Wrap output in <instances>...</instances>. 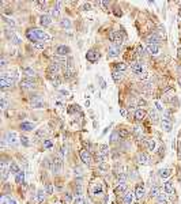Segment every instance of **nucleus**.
<instances>
[{
  "label": "nucleus",
  "mask_w": 181,
  "mask_h": 204,
  "mask_svg": "<svg viewBox=\"0 0 181 204\" xmlns=\"http://www.w3.org/2000/svg\"><path fill=\"white\" fill-rule=\"evenodd\" d=\"M3 139L6 140V143L8 146H12V147L18 146L19 141H21V137H18V135L15 134V132H7V134L4 135Z\"/></svg>",
  "instance_id": "f257e3e1"
},
{
  "label": "nucleus",
  "mask_w": 181,
  "mask_h": 204,
  "mask_svg": "<svg viewBox=\"0 0 181 204\" xmlns=\"http://www.w3.org/2000/svg\"><path fill=\"white\" fill-rule=\"evenodd\" d=\"M90 190H91V195L94 196H101L103 193V188H102V182L101 181H94L90 185Z\"/></svg>",
  "instance_id": "f03ea898"
},
{
  "label": "nucleus",
  "mask_w": 181,
  "mask_h": 204,
  "mask_svg": "<svg viewBox=\"0 0 181 204\" xmlns=\"http://www.w3.org/2000/svg\"><path fill=\"white\" fill-rule=\"evenodd\" d=\"M30 105L33 109H42L45 106V102L40 95H34L30 98Z\"/></svg>",
  "instance_id": "7ed1b4c3"
},
{
  "label": "nucleus",
  "mask_w": 181,
  "mask_h": 204,
  "mask_svg": "<svg viewBox=\"0 0 181 204\" xmlns=\"http://www.w3.org/2000/svg\"><path fill=\"white\" fill-rule=\"evenodd\" d=\"M33 31H34V34L37 36V38H38V41H51L52 40V36L51 34H48L46 31H44V30H41V29H33Z\"/></svg>",
  "instance_id": "20e7f679"
},
{
  "label": "nucleus",
  "mask_w": 181,
  "mask_h": 204,
  "mask_svg": "<svg viewBox=\"0 0 181 204\" xmlns=\"http://www.w3.org/2000/svg\"><path fill=\"white\" fill-rule=\"evenodd\" d=\"M79 155H81V159H82V162L85 163V165H90V163L93 162L91 154H90V151H89V150L82 149L81 151H79Z\"/></svg>",
  "instance_id": "39448f33"
},
{
  "label": "nucleus",
  "mask_w": 181,
  "mask_h": 204,
  "mask_svg": "<svg viewBox=\"0 0 181 204\" xmlns=\"http://www.w3.org/2000/svg\"><path fill=\"white\" fill-rule=\"evenodd\" d=\"M131 70H132V72L135 75H140V74H143V72H146V71H144V65L142 61H133V63H131Z\"/></svg>",
  "instance_id": "423d86ee"
},
{
  "label": "nucleus",
  "mask_w": 181,
  "mask_h": 204,
  "mask_svg": "<svg viewBox=\"0 0 181 204\" xmlns=\"http://www.w3.org/2000/svg\"><path fill=\"white\" fill-rule=\"evenodd\" d=\"M100 59V52L95 50V49H90L89 52L86 53V60L90 61V63H95Z\"/></svg>",
  "instance_id": "0eeeda50"
},
{
  "label": "nucleus",
  "mask_w": 181,
  "mask_h": 204,
  "mask_svg": "<svg viewBox=\"0 0 181 204\" xmlns=\"http://www.w3.org/2000/svg\"><path fill=\"white\" fill-rule=\"evenodd\" d=\"M146 42H147V45H159L161 44V37L157 33H152L146 38Z\"/></svg>",
  "instance_id": "6e6552de"
},
{
  "label": "nucleus",
  "mask_w": 181,
  "mask_h": 204,
  "mask_svg": "<svg viewBox=\"0 0 181 204\" xmlns=\"http://www.w3.org/2000/svg\"><path fill=\"white\" fill-rule=\"evenodd\" d=\"M161 127H162V129H163V131H166V132H170V131H172V128H173V121H172V119L163 117V119L161 120Z\"/></svg>",
  "instance_id": "1a4fd4ad"
},
{
  "label": "nucleus",
  "mask_w": 181,
  "mask_h": 204,
  "mask_svg": "<svg viewBox=\"0 0 181 204\" xmlns=\"http://www.w3.org/2000/svg\"><path fill=\"white\" fill-rule=\"evenodd\" d=\"M21 87L25 90H33L36 89V83L30 79H23V80H21Z\"/></svg>",
  "instance_id": "9d476101"
},
{
  "label": "nucleus",
  "mask_w": 181,
  "mask_h": 204,
  "mask_svg": "<svg viewBox=\"0 0 181 204\" xmlns=\"http://www.w3.org/2000/svg\"><path fill=\"white\" fill-rule=\"evenodd\" d=\"M136 162L140 163V165H143V166H146V165H148V163H150V161H148V156L146 155L144 152H138Z\"/></svg>",
  "instance_id": "9b49d317"
},
{
  "label": "nucleus",
  "mask_w": 181,
  "mask_h": 204,
  "mask_svg": "<svg viewBox=\"0 0 181 204\" xmlns=\"http://www.w3.org/2000/svg\"><path fill=\"white\" fill-rule=\"evenodd\" d=\"M70 52H71V49L68 46H66V45H59L56 48V55L57 56H67Z\"/></svg>",
  "instance_id": "f8f14e48"
},
{
  "label": "nucleus",
  "mask_w": 181,
  "mask_h": 204,
  "mask_svg": "<svg viewBox=\"0 0 181 204\" xmlns=\"http://www.w3.org/2000/svg\"><path fill=\"white\" fill-rule=\"evenodd\" d=\"M158 174H159V177L162 178V180H167L170 176L173 174V170L169 169V167H166V169H161V170L158 171Z\"/></svg>",
  "instance_id": "ddd939ff"
},
{
  "label": "nucleus",
  "mask_w": 181,
  "mask_h": 204,
  "mask_svg": "<svg viewBox=\"0 0 181 204\" xmlns=\"http://www.w3.org/2000/svg\"><path fill=\"white\" fill-rule=\"evenodd\" d=\"M12 86H14V80L12 79H0V87L3 90L10 89Z\"/></svg>",
  "instance_id": "4468645a"
},
{
  "label": "nucleus",
  "mask_w": 181,
  "mask_h": 204,
  "mask_svg": "<svg viewBox=\"0 0 181 204\" xmlns=\"http://www.w3.org/2000/svg\"><path fill=\"white\" fill-rule=\"evenodd\" d=\"M60 71V64L59 63H52L49 64V68H48V72L49 75H57V72Z\"/></svg>",
  "instance_id": "2eb2a0df"
},
{
  "label": "nucleus",
  "mask_w": 181,
  "mask_h": 204,
  "mask_svg": "<svg viewBox=\"0 0 181 204\" xmlns=\"http://www.w3.org/2000/svg\"><path fill=\"white\" fill-rule=\"evenodd\" d=\"M147 52L151 56H157L161 52V48H159V45H147Z\"/></svg>",
  "instance_id": "dca6fc26"
},
{
  "label": "nucleus",
  "mask_w": 181,
  "mask_h": 204,
  "mask_svg": "<svg viewBox=\"0 0 181 204\" xmlns=\"http://www.w3.org/2000/svg\"><path fill=\"white\" fill-rule=\"evenodd\" d=\"M146 117V110L143 108H138L135 112V120L136 121H143V119Z\"/></svg>",
  "instance_id": "f3484780"
},
{
  "label": "nucleus",
  "mask_w": 181,
  "mask_h": 204,
  "mask_svg": "<svg viewBox=\"0 0 181 204\" xmlns=\"http://www.w3.org/2000/svg\"><path fill=\"white\" fill-rule=\"evenodd\" d=\"M146 195V190H144V186L142 185V184H139V185L136 186V189H135V196H136V199H143V196Z\"/></svg>",
  "instance_id": "a211bd4d"
},
{
  "label": "nucleus",
  "mask_w": 181,
  "mask_h": 204,
  "mask_svg": "<svg viewBox=\"0 0 181 204\" xmlns=\"http://www.w3.org/2000/svg\"><path fill=\"white\" fill-rule=\"evenodd\" d=\"M51 23H52V16H49V15H42L40 18V25L41 26H51Z\"/></svg>",
  "instance_id": "6ab92c4d"
},
{
  "label": "nucleus",
  "mask_w": 181,
  "mask_h": 204,
  "mask_svg": "<svg viewBox=\"0 0 181 204\" xmlns=\"http://www.w3.org/2000/svg\"><path fill=\"white\" fill-rule=\"evenodd\" d=\"M118 52H120V50H118V48L116 45H110L109 49H108V57H110V59L112 57H117Z\"/></svg>",
  "instance_id": "aec40b11"
},
{
  "label": "nucleus",
  "mask_w": 181,
  "mask_h": 204,
  "mask_svg": "<svg viewBox=\"0 0 181 204\" xmlns=\"http://www.w3.org/2000/svg\"><path fill=\"white\" fill-rule=\"evenodd\" d=\"M157 204H167V193L161 189L159 196L157 197Z\"/></svg>",
  "instance_id": "412c9836"
},
{
  "label": "nucleus",
  "mask_w": 181,
  "mask_h": 204,
  "mask_svg": "<svg viewBox=\"0 0 181 204\" xmlns=\"http://www.w3.org/2000/svg\"><path fill=\"white\" fill-rule=\"evenodd\" d=\"M22 72L26 76V79H30V80H31L33 78H36V71H34L33 68H23Z\"/></svg>",
  "instance_id": "4be33fe9"
},
{
  "label": "nucleus",
  "mask_w": 181,
  "mask_h": 204,
  "mask_svg": "<svg viewBox=\"0 0 181 204\" xmlns=\"http://www.w3.org/2000/svg\"><path fill=\"white\" fill-rule=\"evenodd\" d=\"M21 129L25 131V132H30V131L36 129V124H33V122H22L21 124Z\"/></svg>",
  "instance_id": "5701e85b"
},
{
  "label": "nucleus",
  "mask_w": 181,
  "mask_h": 204,
  "mask_svg": "<svg viewBox=\"0 0 181 204\" xmlns=\"http://www.w3.org/2000/svg\"><path fill=\"white\" fill-rule=\"evenodd\" d=\"M150 120H151L152 124H158L159 116H158V110L157 109H150Z\"/></svg>",
  "instance_id": "b1692460"
},
{
  "label": "nucleus",
  "mask_w": 181,
  "mask_h": 204,
  "mask_svg": "<svg viewBox=\"0 0 181 204\" xmlns=\"http://www.w3.org/2000/svg\"><path fill=\"white\" fill-rule=\"evenodd\" d=\"M127 192V184L125 182H118V185L115 188V193L120 195V193H125Z\"/></svg>",
  "instance_id": "393cba45"
},
{
  "label": "nucleus",
  "mask_w": 181,
  "mask_h": 204,
  "mask_svg": "<svg viewBox=\"0 0 181 204\" xmlns=\"http://www.w3.org/2000/svg\"><path fill=\"white\" fill-rule=\"evenodd\" d=\"M0 204H18V203L14 199H11L10 196H7V195H3L0 197Z\"/></svg>",
  "instance_id": "a878e982"
},
{
  "label": "nucleus",
  "mask_w": 181,
  "mask_h": 204,
  "mask_svg": "<svg viewBox=\"0 0 181 204\" xmlns=\"http://www.w3.org/2000/svg\"><path fill=\"white\" fill-rule=\"evenodd\" d=\"M112 78H113V80H115L116 83H118V82L123 80V78H124V74H123V72H120V71H115V70H113V72H112Z\"/></svg>",
  "instance_id": "bb28decb"
},
{
  "label": "nucleus",
  "mask_w": 181,
  "mask_h": 204,
  "mask_svg": "<svg viewBox=\"0 0 181 204\" xmlns=\"http://www.w3.org/2000/svg\"><path fill=\"white\" fill-rule=\"evenodd\" d=\"M15 182L19 184V185H22L23 182H25V171L21 170L18 174H15Z\"/></svg>",
  "instance_id": "cd10ccee"
},
{
  "label": "nucleus",
  "mask_w": 181,
  "mask_h": 204,
  "mask_svg": "<svg viewBox=\"0 0 181 204\" xmlns=\"http://www.w3.org/2000/svg\"><path fill=\"white\" fill-rule=\"evenodd\" d=\"M26 37L29 38L30 41H31V42H38V38H37V36H36V34H34V31H33V29H29L27 30V31H26Z\"/></svg>",
  "instance_id": "c85d7f7f"
},
{
  "label": "nucleus",
  "mask_w": 181,
  "mask_h": 204,
  "mask_svg": "<svg viewBox=\"0 0 181 204\" xmlns=\"http://www.w3.org/2000/svg\"><path fill=\"white\" fill-rule=\"evenodd\" d=\"M132 200H133V193L131 190H127L124 193V204H132Z\"/></svg>",
  "instance_id": "c756f323"
},
{
  "label": "nucleus",
  "mask_w": 181,
  "mask_h": 204,
  "mask_svg": "<svg viewBox=\"0 0 181 204\" xmlns=\"http://www.w3.org/2000/svg\"><path fill=\"white\" fill-rule=\"evenodd\" d=\"M19 171H21V169H19L18 163H16V162H11V163H10V173H11V174H18Z\"/></svg>",
  "instance_id": "7c9ffc66"
},
{
  "label": "nucleus",
  "mask_w": 181,
  "mask_h": 204,
  "mask_svg": "<svg viewBox=\"0 0 181 204\" xmlns=\"http://www.w3.org/2000/svg\"><path fill=\"white\" fill-rule=\"evenodd\" d=\"M60 26L63 27V29H70L72 26V23H71V21L68 18H63L60 21Z\"/></svg>",
  "instance_id": "2f4dec72"
},
{
  "label": "nucleus",
  "mask_w": 181,
  "mask_h": 204,
  "mask_svg": "<svg viewBox=\"0 0 181 204\" xmlns=\"http://www.w3.org/2000/svg\"><path fill=\"white\" fill-rule=\"evenodd\" d=\"M155 147H157V143H155L154 139H152V137L147 139V149H148V151H155Z\"/></svg>",
  "instance_id": "473e14b6"
},
{
  "label": "nucleus",
  "mask_w": 181,
  "mask_h": 204,
  "mask_svg": "<svg viewBox=\"0 0 181 204\" xmlns=\"http://www.w3.org/2000/svg\"><path fill=\"white\" fill-rule=\"evenodd\" d=\"M165 192L169 195V193L174 192V188H173V182L172 181H166L165 182Z\"/></svg>",
  "instance_id": "72a5a7b5"
},
{
  "label": "nucleus",
  "mask_w": 181,
  "mask_h": 204,
  "mask_svg": "<svg viewBox=\"0 0 181 204\" xmlns=\"http://www.w3.org/2000/svg\"><path fill=\"white\" fill-rule=\"evenodd\" d=\"M159 193H161V189H159L158 186H152L151 188V190H150V196L151 197H155V199H157V197L159 196Z\"/></svg>",
  "instance_id": "f704fd0d"
},
{
  "label": "nucleus",
  "mask_w": 181,
  "mask_h": 204,
  "mask_svg": "<svg viewBox=\"0 0 181 204\" xmlns=\"http://www.w3.org/2000/svg\"><path fill=\"white\" fill-rule=\"evenodd\" d=\"M118 140H121V137H120V135H118L117 131H113L110 135V141L112 143H117Z\"/></svg>",
  "instance_id": "c9c22d12"
},
{
  "label": "nucleus",
  "mask_w": 181,
  "mask_h": 204,
  "mask_svg": "<svg viewBox=\"0 0 181 204\" xmlns=\"http://www.w3.org/2000/svg\"><path fill=\"white\" fill-rule=\"evenodd\" d=\"M51 16L53 19H59L60 18V10H59V7L52 8V10H51Z\"/></svg>",
  "instance_id": "e433bc0d"
},
{
  "label": "nucleus",
  "mask_w": 181,
  "mask_h": 204,
  "mask_svg": "<svg viewBox=\"0 0 181 204\" xmlns=\"http://www.w3.org/2000/svg\"><path fill=\"white\" fill-rule=\"evenodd\" d=\"M100 154L102 156H105L106 158L108 155H109V147H108V144H102L101 146V151H100Z\"/></svg>",
  "instance_id": "4c0bfd02"
},
{
  "label": "nucleus",
  "mask_w": 181,
  "mask_h": 204,
  "mask_svg": "<svg viewBox=\"0 0 181 204\" xmlns=\"http://www.w3.org/2000/svg\"><path fill=\"white\" fill-rule=\"evenodd\" d=\"M127 70V65L124 63H116L115 64V71H120V72H124Z\"/></svg>",
  "instance_id": "58836bf2"
},
{
  "label": "nucleus",
  "mask_w": 181,
  "mask_h": 204,
  "mask_svg": "<svg viewBox=\"0 0 181 204\" xmlns=\"http://www.w3.org/2000/svg\"><path fill=\"white\" fill-rule=\"evenodd\" d=\"M83 195V186L82 184H76L75 186V196H82Z\"/></svg>",
  "instance_id": "ea45409f"
},
{
  "label": "nucleus",
  "mask_w": 181,
  "mask_h": 204,
  "mask_svg": "<svg viewBox=\"0 0 181 204\" xmlns=\"http://www.w3.org/2000/svg\"><path fill=\"white\" fill-rule=\"evenodd\" d=\"M117 132H118V135H120L121 139H125V137H128V135H129V132L125 129V128H121V129H118Z\"/></svg>",
  "instance_id": "a19ab883"
},
{
  "label": "nucleus",
  "mask_w": 181,
  "mask_h": 204,
  "mask_svg": "<svg viewBox=\"0 0 181 204\" xmlns=\"http://www.w3.org/2000/svg\"><path fill=\"white\" fill-rule=\"evenodd\" d=\"M8 174H10V169H1V181H6Z\"/></svg>",
  "instance_id": "79ce46f5"
},
{
  "label": "nucleus",
  "mask_w": 181,
  "mask_h": 204,
  "mask_svg": "<svg viewBox=\"0 0 181 204\" xmlns=\"http://www.w3.org/2000/svg\"><path fill=\"white\" fill-rule=\"evenodd\" d=\"M3 19H4V22L7 23V25H10V26H11V27H15V25H16V23H15V21H14V19H11V18H7V16H3Z\"/></svg>",
  "instance_id": "37998d69"
},
{
  "label": "nucleus",
  "mask_w": 181,
  "mask_h": 204,
  "mask_svg": "<svg viewBox=\"0 0 181 204\" xmlns=\"http://www.w3.org/2000/svg\"><path fill=\"white\" fill-rule=\"evenodd\" d=\"M7 106H8V101L6 100V97H3L1 101H0V108L4 110V109H7Z\"/></svg>",
  "instance_id": "c03bdc74"
},
{
  "label": "nucleus",
  "mask_w": 181,
  "mask_h": 204,
  "mask_svg": "<svg viewBox=\"0 0 181 204\" xmlns=\"http://www.w3.org/2000/svg\"><path fill=\"white\" fill-rule=\"evenodd\" d=\"M155 109L158 112H165V108H163V105L161 104V101H155Z\"/></svg>",
  "instance_id": "a18cd8bd"
},
{
  "label": "nucleus",
  "mask_w": 181,
  "mask_h": 204,
  "mask_svg": "<svg viewBox=\"0 0 181 204\" xmlns=\"http://www.w3.org/2000/svg\"><path fill=\"white\" fill-rule=\"evenodd\" d=\"M136 105H138V108H142V106H146L147 105V102H146V100H143V98H139V100L136 101Z\"/></svg>",
  "instance_id": "49530a36"
},
{
  "label": "nucleus",
  "mask_w": 181,
  "mask_h": 204,
  "mask_svg": "<svg viewBox=\"0 0 181 204\" xmlns=\"http://www.w3.org/2000/svg\"><path fill=\"white\" fill-rule=\"evenodd\" d=\"M21 143H22L25 147H29V146H30V141H29V139H27L26 136H21Z\"/></svg>",
  "instance_id": "de8ad7c7"
},
{
  "label": "nucleus",
  "mask_w": 181,
  "mask_h": 204,
  "mask_svg": "<svg viewBox=\"0 0 181 204\" xmlns=\"http://www.w3.org/2000/svg\"><path fill=\"white\" fill-rule=\"evenodd\" d=\"M74 204H86V203H85V199H83V196H76V197H75Z\"/></svg>",
  "instance_id": "09e8293b"
},
{
  "label": "nucleus",
  "mask_w": 181,
  "mask_h": 204,
  "mask_svg": "<svg viewBox=\"0 0 181 204\" xmlns=\"http://www.w3.org/2000/svg\"><path fill=\"white\" fill-rule=\"evenodd\" d=\"M37 195H38V203H42L45 199V192L44 190H38Z\"/></svg>",
  "instance_id": "8fccbe9b"
},
{
  "label": "nucleus",
  "mask_w": 181,
  "mask_h": 204,
  "mask_svg": "<svg viewBox=\"0 0 181 204\" xmlns=\"http://www.w3.org/2000/svg\"><path fill=\"white\" fill-rule=\"evenodd\" d=\"M72 201V196H71V193H66V196H64V203L66 204H71Z\"/></svg>",
  "instance_id": "3c124183"
},
{
  "label": "nucleus",
  "mask_w": 181,
  "mask_h": 204,
  "mask_svg": "<svg viewBox=\"0 0 181 204\" xmlns=\"http://www.w3.org/2000/svg\"><path fill=\"white\" fill-rule=\"evenodd\" d=\"M36 135H37L38 137H44L45 135H46V131H45L44 128H41V129H37V132H36Z\"/></svg>",
  "instance_id": "603ef678"
},
{
  "label": "nucleus",
  "mask_w": 181,
  "mask_h": 204,
  "mask_svg": "<svg viewBox=\"0 0 181 204\" xmlns=\"http://www.w3.org/2000/svg\"><path fill=\"white\" fill-rule=\"evenodd\" d=\"M7 64H8V61H7V59H6V57H1V59H0V67L1 68H6L7 67Z\"/></svg>",
  "instance_id": "864d4df0"
},
{
  "label": "nucleus",
  "mask_w": 181,
  "mask_h": 204,
  "mask_svg": "<svg viewBox=\"0 0 181 204\" xmlns=\"http://www.w3.org/2000/svg\"><path fill=\"white\" fill-rule=\"evenodd\" d=\"M46 193H48V195H52V193H53V185H52L51 182L46 184Z\"/></svg>",
  "instance_id": "5fc2aeb1"
},
{
  "label": "nucleus",
  "mask_w": 181,
  "mask_h": 204,
  "mask_svg": "<svg viewBox=\"0 0 181 204\" xmlns=\"http://www.w3.org/2000/svg\"><path fill=\"white\" fill-rule=\"evenodd\" d=\"M33 46L36 49H44V46H45V44L44 42H34L33 44Z\"/></svg>",
  "instance_id": "6e6d98bb"
},
{
  "label": "nucleus",
  "mask_w": 181,
  "mask_h": 204,
  "mask_svg": "<svg viewBox=\"0 0 181 204\" xmlns=\"http://www.w3.org/2000/svg\"><path fill=\"white\" fill-rule=\"evenodd\" d=\"M52 146H53V143L51 140H44V149H51Z\"/></svg>",
  "instance_id": "4d7b16f0"
},
{
  "label": "nucleus",
  "mask_w": 181,
  "mask_h": 204,
  "mask_svg": "<svg viewBox=\"0 0 181 204\" xmlns=\"http://www.w3.org/2000/svg\"><path fill=\"white\" fill-rule=\"evenodd\" d=\"M138 55H139V56H143L144 55V48H143V46H140V45L138 46Z\"/></svg>",
  "instance_id": "13d9d810"
},
{
  "label": "nucleus",
  "mask_w": 181,
  "mask_h": 204,
  "mask_svg": "<svg viewBox=\"0 0 181 204\" xmlns=\"http://www.w3.org/2000/svg\"><path fill=\"white\" fill-rule=\"evenodd\" d=\"M90 8H91V6H90L89 3H86V4H83V10H85V11H89Z\"/></svg>",
  "instance_id": "bf43d9fd"
},
{
  "label": "nucleus",
  "mask_w": 181,
  "mask_h": 204,
  "mask_svg": "<svg viewBox=\"0 0 181 204\" xmlns=\"http://www.w3.org/2000/svg\"><path fill=\"white\" fill-rule=\"evenodd\" d=\"M120 112H121V116H123V117H128V114H127V110H125L124 108L120 109Z\"/></svg>",
  "instance_id": "052dcab7"
},
{
  "label": "nucleus",
  "mask_w": 181,
  "mask_h": 204,
  "mask_svg": "<svg viewBox=\"0 0 181 204\" xmlns=\"http://www.w3.org/2000/svg\"><path fill=\"white\" fill-rule=\"evenodd\" d=\"M100 80H101V87L105 90V89H106V83H105V80H103L102 78H100Z\"/></svg>",
  "instance_id": "680f3d73"
},
{
  "label": "nucleus",
  "mask_w": 181,
  "mask_h": 204,
  "mask_svg": "<svg viewBox=\"0 0 181 204\" xmlns=\"http://www.w3.org/2000/svg\"><path fill=\"white\" fill-rule=\"evenodd\" d=\"M85 106H86V108H89V106H90V101H89V100H86V102H85Z\"/></svg>",
  "instance_id": "e2e57ef3"
},
{
  "label": "nucleus",
  "mask_w": 181,
  "mask_h": 204,
  "mask_svg": "<svg viewBox=\"0 0 181 204\" xmlns=\"http://www.w3.org/2000/svg\"><path fill=\"white\" fill-rule=\"evenodd\" d=\"M178 180L181 181V169H180V173H178Z\"/></svg>",
  "instance_id": "0e129e2a"
},
{
  "label": "nucleus",
  "mask_w": 181,
  "mask_h": 204,
  "mask_svg": "<svg viewBox=\"0 0 181 204\" xmlns=\"http://www.w3.org/2000/svg\"><path fill=\"white\" fill-rule=\"evenodd\" d=\"M178 53H180V55H181V46H180V49H178Z\"/></svg>",
  "instance_id": "69168bd1"
},
{
  "label": "nucleus",
  "mask_w": 181,
  "mask_h": 204,
  "mask_svg": "<svg viewBox=\"0 0 181 204\" xmlns=\"http://www.w3.org/2000/svg\"><path fill=\"white\" fill-rule=\"evenodd\" d=\"M56 204H60V203H56Z\"/></svg>",
  "instance_id": "338daca9"
}]
</instances>
